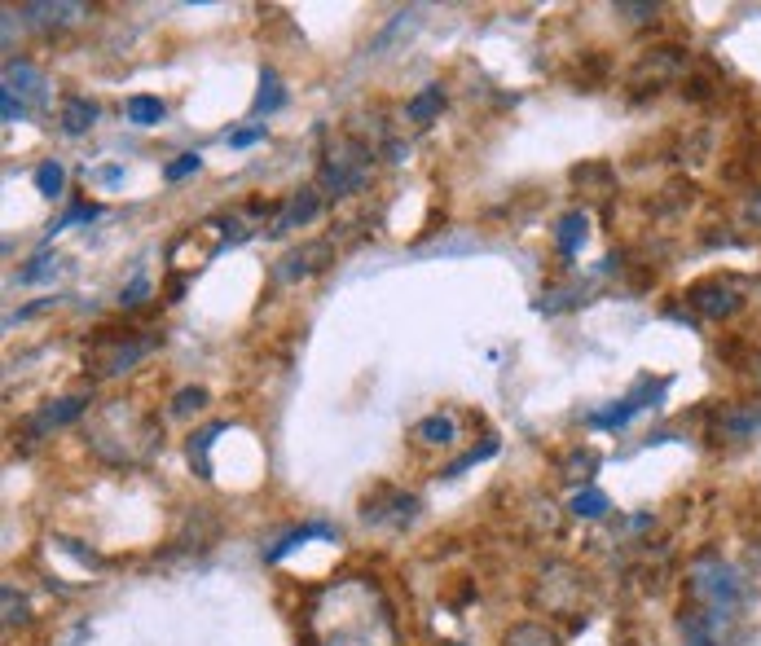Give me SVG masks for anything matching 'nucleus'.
Segmentation results:
<instances>
[{"label": "nucleus", "mask_w": 761, "mask_h": 646, "mask_svg": "<svg viewBox=\"0 0 761 646\" xmlns=\"http://www.w3.org/2000/svg\"><path fill=\"white\" fill-rule=\"evenodd\" d=\"M88 405H93V400H88L84 392H80V396H62V400H53V405H44L40 414L27 422V436H44V431H53V427H66V422H75Z\"/></svg>", "instance_id": "f8f14e48"}, {"label": "nucleus", "mask_w": 761, "mask_h": 646, "mask_svg": "<svg viewBox=\"0 0 761 646\" xmlns=\"http://www.w3.org/2000/svg\"><path fill=\"white\" fill-rule=\"evenodd\" d=\"M740 225H744V229H753V233H761V185H757L753 194H748L744 203H740Z\"/></svg>", "instance_id": "c756f323"}, {"label": "nucleus", "mask_w": 761, "mask_h": 646, "mask_svg": "<svg viewBox=\"0 0 761 646\" xmlns=\"http://www.w3.org/2000/svg\"><path fill=\"white\" fill-rule=\"evenodd\" d=\"M502 646H559V638L550 633L546 625H533V620H524V625H511L502 633Z\"/></svg>", "instance_id": "412c9836"}, {"label": "nucleus", "mask_w": 761, "mask_h": 646, "mask_svg": "<svg viewBox=\"0 0 761 646\" xmlns=\"http://www.w3.org/2000/svg\"><path fill=\"white\" fill-rule=\"evenodd\" d=\"M330 260H335V247H330V242H304V247H295V251L282 255L278 269H273V277L291 286V282H304V277L322 273Z\"/></svg>", "instance_id": "6e6552de"}, {"label": "nucleus", "mask_w": 761, "mask_h": 646, "mask_svg": "<svg viewBox=\"0 0 761 646\" xmlns=\"http://www.w3.org/2000/svg\"><path fill=\"white\" fill-rule=\"evenodd\" d=\"M568 510H572L577 519H603V515H608V497H603L599 488H581V493L572 497Z\"/></svg>", "instance_id": "393cba45"}, {"label": "nucleus", "mask_w": 761, "mask_h": 646, "mask_svg": "<svg viewBox=\"0 0 761 646\" xmlns=\"http://www.w3.org/2000/svg\"><path fill=\"white\" fill-rule=\"evenodd\" d=\"M0 115H5V124H18L22 115H27V106L18 102V97H9V93H0Z\"/></svg>", "instance_id": "c9c22d12"}, {"label": "nucleus", "mask_w": 761, "mask_h": 646, "mask_svg": "<svg viewBox=\"0 0 761 646\" xmlns=\"http://www.w3.org/2000/svg\"><path fill=\"white\" fill-rule=\"evenodd\" d=\"M665 387H669V378H656V383H652V378H643V383H638L630 396H621V400H616L612 409H603V414H590V422H594V427H603V431L625 427V422H630L634 414H643V409L652 405V400L665 396Z\"/></svg>", "instance_id": "0eeeda50"}, {"label": "nucleus", "mask_w": 761, "mask_h": 646, "mask_svg": "<svg viewBox=\"0 0 761 646\" xmlns=\"http://www.w3.org/2000/svg\"><path fill=\"white\" fill-rule=\"evenodd\" d=\"M203 405H207V392H203V387H185V392L172 400V414H190V409H203Z\"/></svg>", "instance_id": "473e14b6"}, {"label": "nucleus", "mask_w": 761, "mask_h": 646, "mask_svg": "<svg viewBox=\"0 0 761 646\" xmlns=\"http://www.w3.org/2000/svg\"><path fill=\"white\" fill-rule=\"evenodd\" d=\"M586 229H590L586 211H568V216L559 220V229H555V247L564 255H577V247L586 242Z\"/></svg>", "instance_id": "6ab92c4d"}, {"label": "nucleus", "mask_w": 761, "mask_h": 646, "mask_svg": "<svg viewBox=\"0 0 761 646\" xmlns=\"http://www.w3.org/2000/svg\"><path fill=\"white\" fill-rule=\"evenodd\" d=\"M414 436L423 440V444H454V436H458V427H454V418L449 414H432V418H423L414 427Z\"/></svg>", "instance_id": "5701e85b"}, {"label": "nucleus", "mask_w": 761, "mask_h": 646, "mask_svg": "<svg viewBox=\"0 0 761 646\" xmlns=\"http://www.w3.org/2000/svg\"><path fill=\"white\" fill-rule=\"evenodd\" d=\"M370 167H374V154L352 137H339L335 146L326 150V163H322V194L326 198H348L357 194L361 185L370 181Z\"/></svg>", "instance_id": "f03ea898"}, {"label": "nucleus", "mask_w": 761, "mask_h": 646, "mask_svg": "<svg viewBox=\"0 0 761 646\" xmlns=\"http://www.w3.org/2000/svg\"><path fill=\"white\" fill-rule=\"evenodd\" d=\"M687 594L696 598L700 611H709L722 625V620L744 603V576L735 572L722 554H700V559H691V567H687Z\"/></svg>", "instance_id": "f257e3e1"}, {"label": "nucleus", "mask_w": 761, "mask_h": 646, "mask_svg": "<svg viewBox=\"0 0 761 646\" xmlns=\"http://www.w3.org/2000/svg\"><path fill=\"white\" fill-rule=\"evenodd\" d=\"M225 431V422H212V427H203L198 436H190V462H194V471L203 475V480H212V444H216V436Z\"/></svg>", "instance_id": "aec40b11"}, {"label": "nucleus", "mask_w": 761, "mask_h": 646, "mask_svg": "<svg viewBox=\"0 0 761 646\" xmlns=\"http://www.w3.org/2000/svg\"><path fill=\"white\" fill-rule=\"evenodd\" d=\"M102 119V110H97V102H88V97H66L62 102V115H58V124L66 137H80V132H88Z\"/></svg>", "instance_id": "4468645a"}, {"label": "nucleus", "mask_w": 761, "mask_h": 646, "mask_svg": "<svg viewBox=\"0 0 761 646\" xmlns=\"http://www.w3.org/2000/svg\"><path fill=\"white\" fill-rule=\"evenodd\" d=\"M748 563H753V567H757V572H761V537H757L753 545H748Z\"/></svg>", "instance_id": "4c0bfd02"}, {"label": "nucleus", "mask_w": 761, "mask_h": 646, "mask_svg": "<svg viewBox=\"0 0 761 646\" xmlns=\"http://www.w3.org/2000/svg\"><path fill=\"white\" fill-rule=\"evenodd\" d=\"M322 189H300V194H291V203H286L278 211V220H273L269 233H291V229H304L308 220H317V211H322Z\"/></svg>", "instance_id": "ddd939ff"}, {"label": "nucleus", "mask_w": 761, "mask_h": 646, "mask_svg": "<svg viewBox=\"0 0 761 646\" xmlns=\"http://www.w3.org/2000/svg\"><path fill=\"white\" fill-rule=\"evenodd\" d=\"M361 519L374 523V528H405V523L418 519V497L401 493V488H374L361 506Z\"/></svg>", "instance_id": "423d86ee"}, {"label": "nucleus", "mask_w": 761, "mask_h": 646, "mask_svg": "<svg viewBox=\"0 0 761 646\" xmlns=\"http://www.w3.org/2000/svg\"><path fill=\"white\" fill-rule=\"evenodd\" d=\"M286 106V88L278 80V71L273 66H264V75H260V93H256V106H251V115H273V110H282Z\"/></svg>", "instance_id": "a211bd4d"}, {"label": "nucleus", "mask_w": 761, "mask_h": 646, "mask_svg": "<svg viewBox=\"0 0 761 646\" xmlns=\"http://www.w3.org/2000/svg\"><path fill=\"white\" fill-rule=\"evenodd\" d=\"M753 378H757V387H761V356H757V361H753Z\"/></svg>", "instance_id": "58836bf2"}, {"label": "nucleus", "mask_w": 761, "mask_h": 646, "mask_svg": "<svg viewBox=\"0 0 761 646\" xmlns=\"http://www.w3.org/2000/svg\"><path fill=\"white\" fill-rule=\"evenodd\" d=\"M198 167H203V154H181V159H172L163 167V176H168V181H185V176H194Z\"/></svg>", "instance_id": "c85d7f7f"}, {"label": "nucleus", "mask_w": 761, "mask_h": 646, "mask_svg": "<svg viewBox=\"0 0 761 646\" xmlns=\"http://www.w3.org/2000/svg\"><path fill=\"white\" fill-rule=\"evenodd\" d=\"M124 115H128V124H137V128H154V124H163V102L159 97H150V93H137V97H128L124 102Z\"/></svg>", "instance_id": "f3484780"}, {"label": "nucleus", "mask_w": 761, "mask_h": 646, "mask_svg": "<svg viewBox=\"0 0 761 646\" xmlns=\"http://www.w3.org/2000/svg\"><path fill=\"white\" fill-rule=\"evenodd\" d=\"M256 141H264V124L234 132V137H229V146H234V150H247V146H256Z\"/></svg>", "instance_id": "f704fd0d"}, {"label": "nucleus", "mask_w": 761, "mask_h": 646, "mask_svg": "<svg viewBox=\"0 0 761 646\" xmlns=\"http://www.w3.org/2000/svg\"><path fill=\"white\" fill-rule=\"evenodd\" d=\"M757 431H761V405H726L713 418V440H726V444L757 440Z\"/></svg>", "instance_id": "9d476101"}, {"label": "nucleus", "mask_w": 761, "mask_h": 646, "mask_svg": "<svg viewBox=\"0 0 761 646\" xmlns=\"http://www.w3.org/2000/svg\"><path fill=\"white\" fill-rule=\"evenodd\" d=\"M440 110H445V88L427 84L423 93H414L410 102H405V119H410V124H432Z\"/></svg>", "instance_id": "dca6fc26"}, {"label": "nucleus", "mask_w": 761, "mask_h": 646, "mask_svg": "<svg viewBox=\"0 0 761 646\" xmlns=\"http://www.w3.org/2000/svg\"><path fill=\"white\" fill-rule=\"evenodd\" d=\"M36 189L44 198H62V189H66V167L58 159H49V163H40L36 167Z\"/></svg>", "instance_id": "b1692460"}, {"label": "nucleus", "mask_w": 761, "mask_h": 646, "mask_svg": "<svg viewBox=\"0 0 761 646\" xmlns=\"http://www.w3.org/2000/svg\"><path fill=\"white\" fill-rule=\"evenodd\" d=\"M687 66H691V58H687V49H678V44L647 49L630 71V88L634 93H656V88H665L674 80H687Z\"/></svg>", "instance_id": "7ed1b4c3"}, {"label": "nucleus", "mask_w": 761, "mask_h": 646, "mask_svg": "<svg viewBox=\"0 0 761 646\" xmlns=\"http://www.w3.org/2000/svg\"><path fill=\"white\" fill-rule=\"evenodd\" d=\"M616 14H625L630 22H647V18L660 14V5H630V0H621V5H616Z\"/></svg>", "instance_id": "72a5a7b5"}, {"label": "nucleus", "mask_w": 761, "mask_h": 646, "mask_svg": "<svg viewBox=\"0 0 761 646\" xmlns=\"http://www.w3.org/2000/svg\"><path fill=\"white\" fill-rule=\"evenodd\" d=\"M313 537H322V541H330V537H335V532H330L326 523H308V528H300V532H291V537H282L278 545H273V550H264V563H278L282 554H291L295 545H304V541H313Z\"/></svg>", "instance_id": "4be33fe9"}, {"label": "nucleus", "mask_w": 761, "mask_h": 646, "mask_svg": "<svg viewBox=\"0 0 761 646\" xmlns=\"http://www.w3.org/2000/svg\"><path fill=\"white\" fill-rule=\"evenodd\" d=\"M97 216H102V207H93V203H80V207H71V211H66V216H62V220H58V225H53L49 233H62V229L80 225V220L88 225V220H97Z\"/></svg>", "instance_id": "7c9ffc66"}, {"label": "nucleus", "mask_w": 761, "mask_h": 646, "mask_svg": "<svg viewBox=\"0 0 761 646\" xmlns=\"http://www.w3.org/2000/svg\"><path fill=\"white\" fill-rule=\"evenodd\" d=\"M119 176H124V167H102V172H97V181H102V185H115Z\"/></svg>", "instance_id": "e433bc0d"}, {"label": "nucleus", "mask_w": 761, "mask_h": 646, "mask_svg": "<svg viewBox=\"0 0 761 646\" xmlns=\"http://www.w3.org/2000/svg\"><path fill=\"white\" fill-rule=\"evenodd\" d=\"M440 646H462V642H440Z\"/></svg>", "instance_id": "ea45409f"}, {"label": "nucleus", "mask_w": 761, "mask_h": 646, "mask_svg": "<svg viewBox=\"0 0 761 646\" xmlns=\"http://www.w3.org/2000/svg\"><path fill=\"white\" fill-rule=\"evenodd\" d=\"M18 14L27 18V27H36V31H66V27H75L80 18H88V9L71 5V0H31V5H22Z\"/></svg>", "instance_id": "1a4fd4ad"}, {"label": "nucleus", "mask_w": 761, "mask_h": 646, "mask_svg": "<svg viewBox=\"0 0 761 646\" xmlns=\"http://www.w3.org/2000/svg\"><path fill=\"white\" fill-rule=\"evenodd\" d=\"M493 453H498V440H484L480 449H471V453H462V458L454 462V466H445V480H458L462 471H467V466H476V462H489Z\"/></svg>", "instance_id": "cd10ccee"}, {"label": "nucleus", "mask_w": 761, "mask_h": 646, "mask_svg": "<svg viewBox=\"0 0 761 646\" xmlns=\"http://www.w3.org/2000/svg\"><path fill=\"white\" fill-rule=\"evenodd\" d=\"M682 299H687L700 317L722 321V317H735L744 308V286L735 282V277H704V282L687 286V295Z\"/></svg>", "instance_id": "39448f33"}, {"label": "nucleus", "mask_w": 761, "mask_h": 646, "mask_svg": "<svg viewBox=\"0 0 761 646\" xmlns=\"http://www.w3.org/2000/svg\"><path fill=\"white\" fill-rule=\"evenodd\" d=\"M0 598H5V625H9V629H14V625H27V620H31L27 598H22L14 585H5V589H0Z\"/></svg>", "instance_id": "a878e982"}, {"label": "nucleus", "mask_w": 761, "mask_h": 646, "mask_svg": "<svg viewBox=\"0 0 761 646\" xmlns=\"http://www.w3.org/2000/svg\"><path fill=\"white\" fill-rule=\"evenodd\" d=\"M154 348H159V339H137V334L110 339V334H102V339L88 348V365H93L102 378H115V374H128L132 365H137L141 356H150Z\"/></svg>", "instance_id": "20e7f679"}, {"label": "nucleus", "mask_w": 761, "mask_h": 646, "mask_svg": "<svg viewBox=\"0 0 761 646\" xmlns=\"http://www.w3.org/2000/svg\"><path fill=\"white\" fill-rule=\"evenodd\" d=\"M682 638H687V646H722L718 642V620L700 607L682 611Z\"/></svg>", "instance_id": "2eb2a0df"}, {"label": "nucleus", "mask_w": 761, "mask_h": 646, "mask_svg": "<svg viewBox=\"0 0 761 646\" xmlns=\"http://www.w3.org/2000/svg\"><path fill=\"white\" fill-rule=\"evenodd\" d=\"M49 273H58V255H49V251H40L36 260L27 264V269H18V286H31V282H44Z\"/></svg>", "instance_id": "bb28decb"}, {"label": "nucleus", "mask_w": 761, "mask_h": 646, "mask_svg": "<svg viewBox=\"0 0 761 646\" xmlns=\"http://www.w3.org/2000/svg\"><path fill=\"white\" fill-rule=\"evenodd\" d=\"M146 295H150V282H146V273H137L128 282V291L119 295V304H124V308H141V304H146Z\"/></svg>", "instance_id": "2f4dec72"}, {"label": "nucleus", "mask_w": 761, "mask_h": 646, "mask_svg": "<svg viewBox=\"0 0 761 646\" xmlns=\"http://www.w3.org/2000/svg\"><path fill=\"white\" fill-rule=\"evenodd\" d=\"M44 88H49V80H44L40 66H31V62H5V93L18 97L22 106H27V102H44Z\"/></svg>", "instance_id": "9b49d317"}]
</instances>
